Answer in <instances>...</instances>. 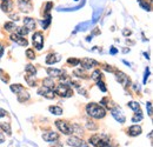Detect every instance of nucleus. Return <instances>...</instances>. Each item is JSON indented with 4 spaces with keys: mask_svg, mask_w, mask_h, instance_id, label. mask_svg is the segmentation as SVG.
I'll list each match as a JSON object with an SVG mask.
<instances>
[{
    "mask_svg": "<svg viewBox=\"0 0 153 147\" xmlns=\"http://www.w3.org/2000/svg\"><path fill=\"white\" fill-rule=\"evenodd\" d=\"M88 143L94 147H108L111 145L110 137L106 134H94L90 137Z\"/></svg>",
    "mask_w": 153,
    "mask_h": 147,
    "instance_id": "obj_2",
    "label": "nucleus"
},
{
    "mask_svg": "<svg viewBox=\"0 0 153 147\" xmlns=\"http://www.w3.org/2000/svg\"><path fill=\"white\" fill-rule=\"evenodd\" d=\"M86 113L94 119H102L106 115V110L101 105L91 102V104H87L86 106Z\"/></svg>",
    "mask_w": 153,
    "mask_h": 147,
    "instance_id": "obj_1",
    "label": "nucleus"
},
{
    "mask_svg": "<svg viewBox=\"0 0 153 147\" xmlns=\"http://www.w3.org/2000/svg\"><path fill=\"white\" fill-rule=\"evenodd\" d=\"M25 71H26V74H31V75H36L37 74L36 67L33 65H31V64H28V65L25 66Z\"/></svg>",
    "mask_w": 153,
    "mask_h": 147,
    "instance_id": "obj_25",
    "label": "nucleus"
},
{
    "mask_svg": "<svg viewBox=\"0 0 153 147\" xmlns=\"http://www.w3.org/2000/svg\"><path fill=\"white\" fill-rule=\"evenodd\" d=\"M25 80L27 81V84L31 86V87H34L37 86V81H36V75H31V74H26L25 75Z\"/></svg>",
    "mask_w": 153,
    "mask_h": 147,
    "instance_id": "obj_21",
    "label": "nucleus"
},
{
    "mask_svg": "<svg viewBox=\"0 0 153 147\" xmlns=\"http://www.w3.org/2000/svg\"><path fill=\"white\" fill-rule=\"evenodd\" d=\"M52 6H53V2H51V1L46 4V8H45V14H46V16H47V14H50V11H51Z\"/></svg>",
    "mask_w": 153,
    "mask_h": 147,
    "instance_id": "obj_39",
    "label": "nucleus"
},
{
    "mask_svg": "<svg viewBox=\"0 0 153 147\" xmlns=\"http://www.w3.org/2000/svg\"><path fill=\"white\" fill-rule=\"evenodd\" d=\"M2 54H4V46L0 44V58L2 56Z\"/></svg>",
    "mask_w": 153,
    "mask_h": 147,
    "instance_id": "obj_47",
    "label": "nucleus"
},
{
    "mask_svg": "<svg viewBox=\"0 0 153 147\" xmlns=\"http://www.w3.org/2000/svg\"><path fill=\"white\" fill-rule=\"evenodd\" d=\"M50 24H51V16H50V14H47V16H46V19L41 21L42 28H44V30H46V28L48 27V25H50Z\"/></svg>",
    "mask_w": 153,
    "mask_h": 147,
    "instance_id": "obj_31",
    "label": "nucleus"
},
{
    "mask_svg": "<svg viewBox=\"0 0 153 147\" xmlns=\"http://www.w3.org/2000/svg\"><path fill=\"white\" fill-rule=\"evenodd\" d=\"M123 52H124V53H127V52H130V48H124Z\"/></svg>",
    "mask_w": 153,
    "mask_h": 147,
    "instance_id": "obj_50",
    "label": "nucleus"
},
{
    "mask_svg": "<svg viewBox=\"0 0 153 147\" xmlns=\"http://www.w3.org/2000/svg\"><path fill=\"white\" fill-rule=\"evenodd\" d=\"M28 33H30V31H28V28H26L25 26L17 27V34H19V36H21V37H26Z\"/></svg>",
    "mask_w": 153,
    "mask_h": 147,
    "instance_id": "obj_26",
    "label": "nucleus"
},
{
    "mask_svg": "<svg viewBox=\"0 0 153 147\" xmlns=\"http://www.w3.org/2000/svg\"><path fill=\"white\" fill-rule=\"evenodd\" d=\"M4 27H5V30H6V31H10V32L17 28V26H16V24H14V22H11V21H8V22H5V25H4Z\"/></svg>",
    "mask_w": 153,
    "mask_h": 147,
    "instance_id": "obj_29",
    "label": "nucleus"
},
{
    "mask_svg": "<svg viewBox=\"0 0 153 147\" xmlns=\"http://www.w3.org/2000/svg\"><path fill=\"white\" fill-rule=\"evenodd\" d=\"M123 34H124L125 37H128V36H131V34H132V31H131V30H127V28H125V30L123 31Z\"/></svg>",
    "mask_w": 153,
    "mask_h": 147,
    "instance_id": "obj_41",
    "label": "nucleus"
},
{
    "mask_svg": "<svg viewBox=\"0 0 153 147\" xmlns=\"http://www.w3.org/2000/svg\"><path fill=\"white\" fill-rule=\"evenodd\" d=\"M111 113H112V115L115 118V120L117 121H119V122H121V124H124L125 122V117H124V114L120 112V111H118V108H111Z\"/></svg>",
    "mask_w": 153,
    "mask_h": 147,
    "instance_id": "obj_14",
    "label": "nucleus"
},
{
    "mask_svg": "<svg viewBox=\"0 0 153 147\" xmlns=\"http://www.w3.org/2000/svg\"><path fill=\"white\" fill-rule=\"evenodd\" d=\"M60 60V56L57 54V53H48L47 56H46V64L48 65H53Z\"/></svg>",
    "mask_w": 153,
    "mask_h": 147,
    "instance_id": "obj_15",
    "label": "nucleus"
},
{
    "mask_svg": "<svg viewBox=\"0 0 153 147\" xmlns=\"http://www.w3.org/2000/svg\"><path fill=\"white\" fill-rule=\"evenodd\" d=\"M17 98H18V101H19V102H25V101H27V100L30 99V94H28V92L24 88L22 91H20V92L17 94Z\"/></svg>",
    "mask_w": 153,
    "mask_h": 147,
    "instance_id": "obj_18",
    "label": "nucleus"
},
{
    "mask_svg": "<svg viewBox=\"0 0 153 147\" xmlns=\"http://www.w3.org/2000/svg\"><path fill=\"white\" fill-rule=\"evenodd\" d=\"M26 55H27V58H28V59H31V60L36 59V53H34V51H33V50H31V48L26 50Z\"/></svg>",
    "mask_w": 153,
    "mask_h": 147,
    "instance_id": "obj_35",
    "label": "nucleus"
},
{
    "mask_svg": "<svg viewBox=\"0 0 153 147\" xmlns=\"http://www.w3.org/2000/svg\"><path fill=\"white\" fill-rule=\"evenodd\" d=\"M11 18L13 19V20H16V21H18L19 20V16L18 14H14V16H11Z\"/></svg>",
    "mask_w": 153,
    "mask_h": 147,
    "instance_id": "obj_46",
    "label": "nucleus"
},
{
    "mask_svg": "<svg viewBox=\"0 0 153 147\" xmlns=\"http://www.w3.org/2000/svg\"><path fill=\"white\" fill-rule=\"evenodd\" d=\"M4 141H5V137H4L2 133H0V144H2Z\"/></svg>",
    "mask_w": 153,
    "mask_h": 147,
    "instance_id": "obj_45",
    "label": "nucleus"
},
{
    "mask_svg": "<svg viewBox=\"0 0 153 147\" xmlns=\"http://www.w3.org/2000/svg\"><path fill=\"white\" fill-rule=\"evenodd\" d=\"M11 40L12 41H14V42H17L18 45L20 46H27L28 45V41H27V39L25 37H21L19 34H17V33H13V34H11Z\"/></svg>",
    "mask_w": 153,
    "mask_h": 147,
    "instance_id": "obj_10",
    "label": "nucleus"
},
{
    "mask_svg": "<svg viewBox=\"0 0 153 147\" xmlns=\"http://www.w3.org/2000/svg\"><path fill=\"white\" fill-rule=\"evenodd\" d=\"M110 53H111V54H117V53H118V50H117V48H115V47H111V50H110Z\"/></svg>",
    "mask_w": 153,
    "mask_h": 147,
    "instance_id": "obj_43",
    "label": "nucleus"
},
{
    "mask_svg": "<svg viewBox=\"0 0 153 147\" xmlns=\"http://www.w3.org/2000/svg\"><path fill=\"white\" fill-rule=\"evenodd\" d=\"M102 68H104L105 71H107V72H115V71H117V70H114L113 67H111L110 65H104Z\"/></svg>",
    "mask_w": 153,
    "mask_h": 147,
    "instance_id": "obj_40",
    "label": "nucleus"
},
{
    "mask_svg": "<svg viewBox=\"0 0 153 147\" xmlns=\"http://www.w3.org/2000/svg\"><path fill=\"white\" fill-rule=\"evenodd\" d=\"M38 94L39 95H41V97L47 98V99H54V97H56L54 91H53L52 88L46 87V86H41V87L38 90Z\"/></svg>",
    "mask_w": 153,
    "mask_h": 147,
    "instance_id": "obj_8",
    "label": "nucleus"
},
{
    "mask_svg": "<svg viewBox=\"0 0 153 147\" xmlns=\"http://www.w3.org/2000/svg\"><path fill=\"white\" fill-rule=\"evenodd\" d=\"M126 42H127L128 45H134V41H131V40H128V39H126Z\"/></svg>",
    "mask_w": 153,
    "mask_h": 147,
    "instance_id": "obj_49",
    "label": "nucleus"
},
{
    "mask_svg": "<svg viewBox=\"0 0 153 147\" xmlns=\"http://www.w3.org/2000/svg\"><path fill=\"white\" fill-rule=\"evenodd\" d=\"M0 128L2 129V132H5L7 135H11L12 134V129H11L10 122H1L0 124Z\"/></svg>",
    "mask_w": 153,
    "mask_h": 147,
    "instance_id": "obj_23",
    "label": "nucleus"
},
{
    "mask_svg": "<svg viewBox=\"0 0 153 147\" xmlns=\"http://www.w3.org/2000/svg\"><path fill=\"white\" fill-rule=\"evenodd\" d=\"M32 41H33V45L37 50H39V51L42 50V47H44V36H42L41 32H36L32 37Z\"/></svg>",
    "mask_w": 153,
    "mask_h": 147,
    "instance_id": "obj_7",
    "label": "nucleus"
},
{
    "mask_svg": "<svg viewBox=\"0 0 153 147\" xmlns=\"http://www.w3.org/2000/svg\"><path fill=\"white\" fill-rule=\"evenodd\" d=\"M56 126H57L58 129H59L62 134H65V135L72 134V125H70V124L66 122V121L57 120V121H56Z\"/></svg>",
    "mask_w": 153,
    "mask_h": 147,
    "instance_id": "obj_5",
    "label": "nucleus"
},
{
    "mask_svg": "<svg viewBox=\"0 0 153 147\" xmlns=\"http://www.w3.org/2000/svg\"><path fill=\"white\" fill-rule=\"evenodd\" d=\"M73 74L78 76V78H81V79H88V74L85 72V70L84 68H81V70H76Z\"/></svg>",
    "mask_w": 153,
    "mask_h": 147,
    "instance_id": "obj_24",
    "label": "nucleus"
},
{
    "mask_svg": "<svg viewBox=\"0 0 153 147\" xmlns=\"http://www.w3.org/2000/svg\"><path fill=\"white\" fill-rule=\"evenodd\" d=\"M147 107H149V114L152 115V106H151V102H147Z\"/></svg>",
    "mask_w": 153,
    "mask_h": 147,
    "instance_id": "obj_44",
    "label": "nucleus"
},
{
    "mask_svg": "<svg viewBox=\"0 0 153 147\" xmlns=\"http://www.w3.org/2000/svg\"><path fill=\"white\" fill-rule=\"evenodd\" d=\"M137 113L134 114V117L132 118V121L133 122H137V121H140L141 119H143V113H141V111L140 110H138V111H135Z\"/></svg>",
    "mask_w": 153,
    "mask_h": 147,
    "instance_id": "obj_30",
    "label": "nucleus"
},
{
    "mask_svg": "<svg viewBox=\"0 0 153 147\" xmlns=\"http://www.w3.org/2000/svg\"><path fill=\"white\" fill-rule=\"evenodd\" d=\"M93 33H94V34H98V33H99V30H96V31H94Z\"/></svg>",
    "mask_w": 153,
    "mask_h": 147,
    "instance_id": "obj_51",
    "label": "nucleus"
},
{
    "mask_svg": "<svg viewBox=\"0 0 153 147\" xmlns=\"http://www.w3.org/2000/svg\"><path fill=\"white\" fill-rule=\"evenodd\" d=\"M6 115H7V111L0 108V118H4V117H6Z\"/></svg>",
    "mask_w": 153,
    "mask_h": 147,
    "instance_id": "obj_42",
    "label": "nucleus"
},
{
    "mask_svg": "<svg viewBox=\"0 0 153 147\" xmlns=\"http://www.w3.org/2000/svg\"><path fill=\"white\" fill-rule=\"evenodd\" d=\"M24 26L26 27V28H28V31H31V30H34L36 28V20L33 18H25L24 19Z\"/></svg>",
    "mask_w": 153,
    "mask_h": 147,
    "instance_id": "obj_17",
    "label": "nucleus"
},
{
    "mask_svg": "<svg viewBox=\"0 0 153 147\" xmlns=\"http://www.w3.org/2000/svg\"><path fill=\"white\" fill-rule=\"evenodd\" d=\"M101 75H102L101 72H100L99 70H96V71L92 73V79H93L94 81H99V80L101 79Z\"/></svg>",
    "mask_w": 153,
    "mask_h": 147,
    "instance_id": "obj_33",
    "label": "nucleus"
},
{
    "mask_svg": "<svg viewBox=\"0 0 153 147\" xmlns=\"http://www.w3.org/2000/svg\"><path fill=\"white\" fill-rule=\"evenodd\" d=\"M24 90V87L19 85V84H14V85H11V91L13 93H16V94H18L20 91H22Z\"/></svg>",
    "mask_w": 153,
    "mask_h": 147,
    "instance_id": "obj_28",
    "label": "nucleus"
},
{
    "mask_svg": "<svg viewBox=\"0 0 153 147\" xmlns=\"http://www.w3.org/2000/svg\"><path fill=\"white\" fill-rule=\"evenodd\" d=\"M42 139L47 143H52V141H57L59 139V134L56 132H46L45 134H42Z\"/></svg>",
    "mask_w": 153,
    "mask_h": 147,
    "instance_id": "obj_12",
    "label": "nucleus"
},
{
    "mask_svg": "<svg viewBox=\"0 0 153 147\" xmlns=\"http://www.w3.org/2000/svg\"><path fill=\"white\" fill-rule=\"evenodd\" d=\"M79 61H80V59H76V58H70V59H67V64L71 65V66H78L79 65Z\"/></svg>",
    "mask_w": 153,
    "mask_h": 147,
    "instance_id": "obj_34",
    "label": "nucleus"
},
{
    "mask_svg": "<svg viewBox=\"0 0 153 147\" xmlns=\"http://www.w3.org/2000/svg\"><path fill=\"white\" fill-rule=\"evenodd\" d=\"M50 112L56 114V115H61L62 114V108L60 106H50Z\"/></svg>",
    "mask_w": 153,
    "mask_h": 147,
    "instance_id": "obj_27",
    "label": "nucleus"
},
{
    "mask_svg": "<svg viewBox=\"0 0 153 147\" xmlns=\"http://www.w3.org/2000/svg\"><path fill=\"white\" fill-rule=\"evenodd\" d=\"M46 72L50 75V78H59L60 75H62V71L58 68H47Z\"/></svg>",
    "mask_w": 153,
    "mask_h": 147,
    "instance_id": "obj_19",
    "label": "nucleus"
},
{
    "mask_svg": "<svg viewBox=\"0 0 153 147\" xmlns=\"http://www.w3.org/2000/svg\"><path fill=\"white\" fill-rule=\"evenodd\" d=\"M127 133H128L130 137H137V135L141 134V127L139 125H133L127 129Z\"/></svg>",
    "mask_w": 153,
    "mask_h": 147,
    "instance_id": "obj_16",
    "label": "nucleus"
},
{
    "mask_svg": "<svg viewBox=\"0 0 153 147\" xmlns=\"http://www.w3.org/2000/svg\"><path fill=\"white\" fill-rule=\"evenodd\" d=\"M0 78H1V80H2L4 82H8V81H10V78L7 76V74L4 73L2 70H0Z\"/></svg>",
    "mask_w": 153,
    "mask_h": 147,
    "instance_id": "obj_37",
    "label": "nucleus"
},
{
    "mask_svg": "<svg viewBox=\"0 0 153 147\" xmlns=\"http://www.w3.org/2000/svg\"><path fill=\"white\" fill-rule=\"evenodd\" d=\"M115 78H117L118 82H119L120 85H123L124 87L131 86V79H130V76H128L127 74H125L124 72H121V71H115Z\"/></svg>",
    "mask_w": 153,
    "mask_h": 147,
    "instance_id": "obj_4",
    "label": "nucleus"
},
{
    "mask_svg": "<svg viewBox=\"0 0 153 147\" xmlns=\"http://www.w3.org/2000/svg\"><path fill=\"white\" fill-rule=\"evenodd\" d=\"M1 10L5 12V13H11L13 11V7H14V4L12 0H4L0 5Z\"/></svg>",
    "mask_w": 153,
    "mask_h": 147,
    "instance_id": "obj_11",
    "label": "nucleus"
},
{
    "mask_svg": "<svg viewBox=\"0 0 153 147\" xmlns=\"http://www.w3.org/2000/svg\"><path fill=\"white\" fill-rule=\"evenodd\" d=\"M18 6H19L20 11H22V12H26V13L31 12V10H32V5H31L28 1L19 0V1H18Z\"/></svg>",
    "mask_w": 153,
    "mask_h": 147,
    "instance_id": "obj_13",
    "label": "nucleus"
},
{
    "mask_svg": "<svg viewBox=\"0 0 153 147\" xmlns=\"http://www.w3.org/2000/svg\"><path fill=\"white\" fill-rule=\"evenodd\" d=\"M86 127H87L88 129H91V131H96V129L98 128V126L93 124V121H90V120L87 121V124H86Z\"/></svg>",
    "mask_w": 153,
    "mask_h": 147,
    "instance_id": "obj_36",
    "label": "nucleus"
},
{
    "mask_svg": "<svg viewBox=\"0 0 153 147\" xmlns=\"http://www.w3.org/2000/svg\"><path fill=\"white\" fill-rule=\"evenodd\" d=\"M79 64L81 65V68H84V70H91L96 66H99V62L96 61L94 59H91V58H82L79 61Z\"/></svg>",
    "mask_w": 153,
    "mask_h": 147,
    "instance_id": "obj_6",
    "label": "nucleus"
},
{
    "mask_svg": "<svg viewBox=\"0 0 153 147\" xmlns=\"http://www.w3.org/2000/svg\"><path fill=\"white\" fill-rule=\"evenodd\" d=\"M97 85H98V87L102 91V92H106L107 91V88H106V86H105V84L101 81V80H99V81H97Z\"/></svg>",
    "mask_w": 153,
    "mask_h": 147,
    "instance_id": "obj_38",
    "label": "nucleus"
},
{
    "mask_svg": "<svg viewBox=\"0 0 153 147\" xmlns=\"http://www.w3.org/2000/svg\"><path fill=\"white\" fill-rule=\"evenodd\" d=\"M24 1H30V0H24Z\"/></svg>",
    "mask_w": 153,
    "mask_h": 147,
    "instance_id": "obj_52",
    "label": "nucleus"
},
{
    "mask_svg": "<svg viewBox=\"0 0 153 147\" xmlns=\"http://www.w3.org/2000/svg\"><path fill=\"white\" fill-rule=\"evenodd\" d=\"M139 5L145 10V11H151L152 8V0H138Z\"/></svg>",
    "mask_w": 153,
    "mask_h": 147,
    "instance_id": "obj_20",
    "label": "nucleus"
},
{
    "mask_svg": "<svg viewBox=\"0 0 153 147\" xmlns=\"http://www.w3.org/2000/svg\"><path fill=\"white\" fill-rule=\"evenodd\" d=\"M149 76V70H146V74H145V79H144V82H146V79Z\"/></svg>",
    "mask_w": 153,
    "mask_h": 147,
    "instance_id": "obj_48",
    "label": "nucleus"
},
{
    "mask_svg": "<svg viewBox=\"0 0 153 147\" xmlns=\"http://www.w3.org/2000/svg\"><path fill=\"white\" fill-rule=\"evenodd\" d=\"M128 107L131 108V110H133V111H138V110H140V105L137 102V101H130L128 104Z\"/></svg>",
    "mask_w": 153,
    "mask_h": 147,
    "instance_id": "obj_32",
    "label": "nucleus"
},
{
    "mask_svg": "<svg viewBox=\"0 0 153 147\" xmlns=\"http://www.w3.org/2000/svg\"><path fill=\"white\" fill-rule=\"evenodd\" d=\"M54 93L58 94L59 97H62V98H70L73 95V90L71 88L70 85H66V84H60L54 87Z\"/></svg>",
    "mask_w": 153,
    "mask_h": 147,
    "instance_id": "obj_3",
    "label": "nucleus"
},
{
    "mask_svg": "<svg viewBox=\"0 0 153 147\" xmlns=\"http://www.w3.org/2000/svg\"><path fill=\"white\" fill-rule=\"evenodd\" d=\"M42 86H46V87H48V88L54 90L56 84H54V81H53V79H52V78H46V79H44V80H42Z\"/></svg>",
    "mask_w": 153,
    "mask_h": 147,
    "instance_id": "obj_22",
    "label": "nucleus"
},
{
    "mask_svg": "<svg viewBox=\"0 0 153 147\" xmlns=\"http://www.w3.org/2000/svg\"><path fill=\"white\" fill-rule=\"evenodd\" d=\"M67 144L70 146H73V147H88L80 138L78 137H70L67 139Z\"/></svg>",
    "mask_w": 153,
    "mask_h": 147,
    "instance_id": "obj_9",
    "label": "nucleus"
}]
</instances>
